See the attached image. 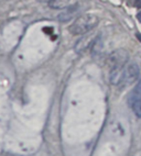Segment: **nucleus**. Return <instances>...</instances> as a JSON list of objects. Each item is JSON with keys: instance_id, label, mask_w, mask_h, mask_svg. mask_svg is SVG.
I'll list each match as a JSON object with an SVG mask.
<instances>
[{"instance_id": "f257e3e1", "label": "nucleus", "mask_w": 141, "mask_h": 156, "mask_svg": "<svg viewBox=\"0 0 141 156\" xmlns=\"http://www.w3.org/2000/svg\"><path fill=\"white\" fill-rule=\"evenodd\" d=\"M99 19L94 14H83L77 18L74 23L70 25V32L73 35H82L90 32L96 28Z\"/></svg>"}, {"instance_id": "f03ea898", "label": "nucleus", "mask_w": 141, "mask_h": 156, "mask_svg": "<svg viewBox=\"0 0 141 156\" xmlns=\"http://www.w3.org/2000/svg\"><path fill=\"white\" fill-rule=\"evenodd\" d=\"M128 59H129V53L124 48H119V50L114 51L108 56L106 63H107V66L109 67V70L125 69Z\"/></svg>"}, {"instance_id": "7ed1b4c3", "label": "nucleus", "mask_w": 141, "mask_h": 156, "mask_svg": "<svg viewBox=\"0 0 141 156\" xmlns=\"http://www.w3.org/2000/svg\"><path fill=\"white\" fill-rule=\"evenodd\" d=\"M139 77V67L135 63H131L127 68H125L124 73V77H122V80L120 83V86L122 88L125 87H129L130 85H132L133 83L137 81Z\"/></svg>"}, {"instance_id": "20e7f679", "label": "nucleus", "mask_w": 141, "mask_h": 156, "mask_svg": "<svg viewBox=\"0 0 141 156\" xmlns=\"http://www.w3.org/2000/svg\"><path fill=\"white\" fill-rule=\"evenodd\" d=\"M96 37L97 36L93 33H89V34L86 33L76 42V44H75V52L76 53H82V52L86 51L89 46L93 45L94 41H95Z\"/></svg>"}, {"instance_id": "39448f33", "label": "nucleus", "mask_w": 141, "mask_h": 156, "mask_svg": "<svg viewBox=\"0 0 141 156\" xmlns=\"http://www.w3.org/2000/svg\"><path fill=\"white\" fill-rule=\"evenodd\" d=\"M76 1L77 0H50L49 1V7L52 9L61 10V9H65L73 6V5L76 3Z\"/></svg>"}, {"instance_id": "423d86ee", "label": "nucleus", "mask_w": 141, "mask_h": 156, "mask_svg": "<svg viewBox=\"0 0 141 156\" xmlns=\"http://www.w3.org/2000/svg\"><path fill=\"white\" fill-rule=\"evenodd\" d=\"M78 9H79V7L77 3L68 7V8H66V10H64V11L59 16V20L60 21H68V20L72 19L74 16H76V13L78 12Z\"/></svg>"}, {"instance_id": "0eeeda50", "label": "nucleus", "mask_w": 141, "mask_h": 156, "mask_svg": "<svg viewBox=\"0 0 141 156\" xmlns=\"http://www.w3.org/2000/svg\"><path fill=\"white\" fill-rule=\"evenodd\" d=\"M140 98H141V80L138 83V85H137V87L133 89V91L130 94L129 105L130 106H133L136 101H138Z\"/></svg>"}, {"instance_id": "6e6552de", "label": "nucleus", "mask_w": 141, "mask_h": 156, "mask_svg": "<svg viewBox=\"0 0 141 156\" xmlns=\"http://www.w3.org/2000/svg\"><path fill=\"white\" fill-rule=\"evenodd\" d=\"M132 108H133V111H135L136 115L138 118H141V98L138 101H136L135 105L132 106Z\"/></svg>"}, {"instance_id": "1a4fd4ad", "label": "nucleus", "mask_w": 141, "mask_h": 156, "mask_svg": "<svg viewBox=\"0 0 141 156\" xmlns=\"http://www.w3.org/2000/svg\"><path fill=\"white\" fill-rule=\"evenodd\" d=\"M136 7L137 8H141V0H136Z\"/></svg>"}, {"instance_id": "9d476101", "label": "nucleus", "mask_w": 141, "mask_h": 156, "mask_svg": "<svg viewBox=\"0 0 141 156\" xmlns=\"http://www.w3.org/2000/svg\"><path fill=\"white\" fill-rule=\"evenodd\" d=\"M137 19H138V21L141 23V11L138 12V14H137Z\"/></svg>"}, {"instance_id": "9b49d317", "label": "nucleus", "mask_w": 141, "mask_h": 156, "mask_svg": "<svg viewBox=\"0 0 141 156\" xmlns=\"http://www.w3.org/2000/svg\"><path fill=\"white\" fill-rule=\"evenodd\" d=\"M136 36H137V39H138L139 41H141V34L140 33H137L136 34Z\"/></svg>"}]
</instances>
